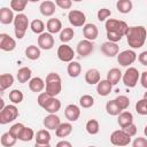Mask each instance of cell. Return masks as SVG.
I'll list each match as a JSON object with an SVG mask.
<instances>
[{"label":"cell","instance_id":"cell-11","mask_svg":"<svg viewBox=\"0 0 147 147\" xmlns=\"http://www.w3.org/2000/svg\"><path fill=\"white\" fill-rule=\"evenodd\" d=\"M94 51V45L92 41L90 40H80L78 44H77V47H76V52L78 55H80L82 57H85V56H88L92 52Z\"/></svg>","mask_w":147,"mask_h":147},{"label":"cell","instance_id":"cell-6","mask_svg":"<svg viewBox=\"0 0 147 147\" xmlns=\"http://www.w3.org/2000/svg\"><path fill=\"white\" fill-rule=\"evenodd\" d=\"M139 76H140V74H139V71H138L137 68L129 67L126 69V71L124 72L122 79H123V83H124V85L126 87L132 88V87H134L137 85V83L139 80Z\"/></svg>","mask_w":147,"mask_h":147},{"label":"cell","instance_id":"cell-5","mask_svg":"<svg viewBox=\"0 0 147 147\" xmlns=\"http://www.w3.org/2000/svg\"><path fill=\"white\" fill-rule=\"evenodd\" d=\"M18 117V109L15 105H7L5 108L0 111V124L5 125L13 121H15Z\"/></svg>","mask_w":147,"mask_h":147},{"label":"cell","instance_id":"cell-19","mask_svg":"<svg viewBox=\"0 0 147 147\" xmlns=\"http://www.w3.org/2000/svg\"><path fill=\"white\" fill-rule=\"evenodd\" d=\"M55 8H56L55 3L53 1H49V0L42 1L40 3V6H39V10H40L41 15H44V16H52V15H54V13L56 10Z\"/></svg>","mask_w":147,"mask_h":147},{"label":"cell","instance_id":"cell-1","mask_svg":"<svg viewBox=\"0 0 147 147\" xmlns=\"http://www.w3.org/2000/svg\"><path fill=\"white\" fill-rule=\"evenodd\" d=\"M105 28H106L108 41L117 44L126 34L129 25L124 21H119V20H115V18H108L106 21Z\"/></svg>","mask_w":147,"mask_h":147},{"label":"cell","instance_id":"cell-8","mask_svg":"<svg viewBox=\"0 0 147 147\" xmlns=\"http://www.w3.org/2000/svg\"><path fill=\"white\" fill-rule=\"evenodd\" d=\"M136 59H137V54L132 49H126V51H123L119 54H117V62L122 67L131 65L136 61Z\"/></svg>","mask_w":147,"mask_h":147},{"label":"cell","instance_id":"cell-23","mask_svg":"<svg viewBox=\"0 0 147 147\" xmlns=\"http://www.w3.org/2000/svg\"><path fill=\"white\" fill-rule=\"evenodd\" d=\"M14 13L8 7H2L0 9V23L2 24H10L14 22Z\"/></svg>","mask_w":147,"mask_h":147},{"label":"cell","instance_id":"cell-16","mask_svg":"<svg viewBox=\"0 0 147 147\" xmlns=\"http://www.w3.org/2000/svg\"><path fill=\"white\" fill-rule=\"evenodd\" d=\"M64 115H65L67 119H69L70 122H76L80 116V109L78 106H76L74 103L68 105L64 109Z\"/></svg>","mask_w":147,"mask_h":147},{"label":"cell","instance_id":"cell-10","mask_svg":"<svg viewBox=\"0 0 147 147\" xmlns=\"http://www.w3.org/2000/svg\"><path fill=\"white\" fill-rule=\"evenodd\" d=\"M75 56V51L67 44H62L57 48V57L62 62H71Z\"/></svg>","mask_w":147,"mask_h":147},{"label":"cell","instance_id":"cell-36","mask_svg":"<svg viewBox=\"0 0 147 147\" xmlns=\"http://www.w3.org/2000/svg\"><path fill=\"white\" fill-rule=\"evenodd\" d=\"M28 5L26 0H11L10 1V9L17 11L18 14H22V11L25 9Z\"/></svg>","mask_w":147,"mask_h":147},{"label":"cell","instance_id":"cell-24","mask_svg":"<svg viewBox=\"0 0 147 147\" xmlns=\"http://www.w3.org/2000/svg\"><path fill=\"white\" fill-rule=\"evenodd\" d=\"M118 125L122 129H125L126 126H129L130 124L133 123V115L130 111H122L118 115V119H117Z\"/></svg>","mask_w":147,"mask_h":147},{"label":"cell","instance_id":"cell-35","mask_svg":"<svg viewBox=\"0 0 147 147\" xmlns=\"http://www.w3.org/2000/svg\"><path fill=\"white\" fill-rule=\"evenodd\" d=\"M106 110H107V113H108L109 115H111V116H118V115L122 113V110L119 109V107L117 106V103H116L115 100H109V101L106 103Z\"/></svg>","mask_w":147,"mask_h":147},{"label":"cell","instance_id":"cell-22","mask_svg":"<svg viewBox=\"0 0 147 147\" xmlns=\"http://www.w3.org/2000/svg\"><path fill=\"white\" fill-rule=\"evenodd\" d=\"M111 90H113V85H111L108 80H106V79L100 80V82L96 84V92H98V94L101 95V96H107V95H109L110 92H111Z\"/></svg>","mask_w":147,"mask_h":147},{"label":"cell","instance_id":"cell-9","mask_svg":"<svg viewBox=\"0 0 147 147\" xmlns=\"http://www.w3.org/2000/svg\"><path fill=\"white\" fill-rule=\"evenodd\" d=\"M68 18H69V22L72 26L75 28H79V26H84L85 25V22H86V16L83 11L80 10H70L69 14H68Z\"/></svg>","mask_w":147,"mask_h":147},{"label":"cell","instance_id":"cell-54","mask_svg":"<svg viewBox=\"0 0 147 147\" xmlns=\"http://www.w3.org/2000/svg\"><path fill=\"white\" fill-rule=\"evenodd\" d=\"M34 147H51L49 144H34Z\"/></svg>","mask_w":147,"mask_h":147},{"label":"cell","instance_id":"cell-46","mask_svg":"<svg viewBox=\"0 0 147 147\" xmlns=\"http://www.w3.org/2000/svg\"><path fill=\"white\" fill-rule=\"evenodd\" d=\"M110 15H111L110 9H108V8H101V9H99V11H98V20H99L100 22H103V21H106Z\"/></svg>","mask_w":147,"mask_h":147},{"label":"cell","instance_id":"cell-55","mask_svg":"<svg viewBox=\"0 0 147 147\" xmlns=\"http://www.w3.org/2000/svg\"><path fill=\"white\" fill-rule=\"evenodd\" d=\"M5 106H6V105H5V101H3V99H2V98H0V111H1V110L5 108Z\"/></svg>","mask_w":147,"mask_h":147},{"label":"cell","instance_id":"cell-53","mask_svg":"<svg viewBox=\"0 0 147 147\" xmlns=\"http://www.w3.org/2000/svg\"><path fill=\"white\" fill-rule=\"evenodd\" d=\"M55 147H72V145H71V142L68 141V140H61V141H59V142L56 144Z\"/></svg>","mask_w":147,"mask_h":147},{"label":"cell","instance_id":"cell-25","mask_svg":"<svg viewBox=\"0 0 147 147\" xmlns=\"http://www.w3.org/2000/svg\"><path fill=\"white\" fill-rule=\"evenodd\" d=\"M44 109H45L47 113H49V114H55V113H57V111L61 109V101H60L59 99L52 96V98L47 101V103L44 106Z\"/></svg>","mask_w":147,"mask_h":147},{"label":"cell","instance_id":"cell-34","mask_svg":"<svg viewBox=\"0 0 147 147\" xmlns=\"http://www.w3.org/2000/svg\"><path fill=\"white\" fill-rule=\"evenodd\" d=\"M74 36H75V31L72 28H64L60 32V40L63 44H67L74 38Z\"/></svg>","mask_w":147,"mask_h":147},{"label":"cell","instance_id":"cell-45","mask_svg":"<svg viewBox=\"0 0 147 147\" xmlns=\"http://www.w3.org/2000/svg\"><path fill=\"white\" fill-rule=\"evenodd\" d=\"M23 129H24V125H23L22 123H16V124H14V125L9 129V131H8V132H9V133H10V134H11V136L17 140Z\"/></svg>","mask_w":147,"mask_h":147},{"label":"cell","instance_id":"cell-21","mask_svg":"<svg viewBox=\"0 0 147 147\" xmlns=\"http://www.w3.org/2000/svg\"><path fill=\"white\" fill-rule=\"evenodd\" d=\"M46 29L48 33L55 34L62 30V22L59 18H49L46 23Z\"/></svg>","mask_w":147,"mask_h":147},{"label":"cell","instance_id":"cell-13","mask_svg":"<svg viewBox=\"0 0 147 147\" xmlns=\"http://www.w3.org/2000/svg\"><path fill=\"white\" fill-rule=\"evenodd\" d=\"M16 47V41L7 33H0V49L5 52H11Z\"/></svg>","mask_w":147,"mask_h":147},{"label":"cell","instance_id":"cell-30","mask_svg":"<svg viewBox=\"0 0 147 147\" xmlns=\"http://www.w3.org/2000/svg\"><path fill=\"white\" fill-rule=\"evenodd\" d=\"M67 71H68V75L72 78H76L80 75L82 72V65L79 64V62L77 61H71L69 62L68 64V68H67Z\"/></svg>","mask_w":147,"mask_h":147},{"label":"cell","instance_id":"cell-4","mask_svg":"<svg viewBox=\"0 0 147 147\" xmlns=\"http://www.w3.org/2000/svg\"><path fill=\"white\" fill-rule=\"evenodd\" d=\"M29 18L25 14H17L14 17V32L17 39H22L28 30Z\"/></svg>","mask_w":147,"mask_h":147},{"label":"cell","instance_id":"cell-42","mask_svg":"<svg viewBox=\"0 0 147 147\" xmlns=\"http://www.w3.org/2000/svg\"><path fill=\"white\" fill-rule=\"evenodd\" d=\"M79 105H80V107H83V108H91V107L94 105V99H93L92 95L84 94V95L80 96V99H79Z\"/></svg>","mask_w":147,"mask_h":147},{"label":"cell","instance_id":"cell-50","mask_svg":"<svg viewBox=\"0 0 147 147\" xmlns=\"http://www.w3.org/2000/svg\"><path fill=\"white\" fill-rule=\"evenodd\" d=\"M123 131H124L129 137H133V136H136V134H137L138 129H137V126L132 123V124H130L129 126H126L125 129H123Z\"/></svg>","mask_w":147,"mask_h":147},{"label":"cell","instance_id":"cell-47","mask_svg":"<svg viewBox=\"0 0 147 147\" xmlns=\"http://www.w3.org/2000/svg\"><path fill=\"white\" fill-rule=\"evenodd\" d=\"M52 96H49L46 92H41L39 95H38V99H37V102H38V105L41 107V108H44V106L47 103V101L51 99Z\"/></svg>","mask_w":147,"mask_h":147},{"label":"cell","instance_id":"cell-15","mask_svg":"<svg viewBox=\"0 0 147 147\" xmlns=\"http://www.w3.org/2000/svg\"><path fill=\"white\" fill-rule=\"evenodd\" d=\"M101 52L109 57L116 56L119 52V46L115 42H110V41H106L101 45Z\"/></svg>","mask_w":147,"mask_h":147},{"label":"cell","instance_id":"cell-27","mask_svg":"<svg viewBox=\"0 0 147 147\" xmlns=\"http://www.w3.org/2000/svg\"><path fill=\"white\" fill-rule=\"evenodd\" d=\"M121 78H122V72H121V70L117 69V68H113V69H110V70L107 72V79H106V80H108V82L114 86V85L118 84V82L121 80Z\"/></svg>","mask_w":147,"mask_h":147},{"label":"cell","instance_id":"cell-14","mask_svg":"<svg viewBox=\"0 0 147 147\" xmlns=\"http://www.w3.org/2000/svg\"><path fill=\"white\" fill-rule=\"evenodd\" d=\"M83 34L85 37L86 40H90V41H93L98 38V34H99V30H98V26L93 23H87L84 25L83 28Z\"/></svg>","mask_w":147,"mask_h":147},{"label":"cell","instance_id":"cell-48","mask_svg":"<svg viewBox=\"0 0 147 147\" xmlns=\"http://www.w3.org/2000/svg\"><path fill=\"white\" fill-rule=\"evenodd\" d=\"M54 3H55V6L60 7L61 9H69L72 6V1L71 0H56Z\"/></svg>","mask_w":147,"mask_h":147},{"label":"cell","instance_id":"cell-44","mask_svg":"<svg viewBox=\"0 0 147 147\" xmlns=\"http://www.w3.org/2000/svg\"><path fill=\"white\" fill-rule=\"evenodd\" d=\"M136 110L140 115H147V98H142L136 103Z\"/></svg>","mask_w":147,"mask_h":147},{"label":"cell","instance_id":"cell-28","mask_svg":"<svg viewBox=\"0 0 147 147\" xmlns=\"http://www.w3.org/2000/svg\"><path fill=\"white\" fill-rule=\"evenodd\" d=\"M72 132V125L70 123H61L55 130V134L59 138H65Z\"/></svg>","mask_w":147,"mask_h":147},{"label":"cell","instance_id":"cell-32","mask_svg":"<svg viewBox=\"0 0 147 147\" xmlns=\"http://www.w3.org/2000/svg\"><path fill=\"white\" fill-rule=\"evenodd\" d=\"M116 7H117V10L122 14H127L132 10V7H133V3L131 0H118L116 2Z\"/></svg>","mask_w":147,"mask_h":147},{"label":"cell","instance_id":"cell-29","mask_svg":"<svg viewBox=\"0 0 147 147\" xmlns=\"http://www.w3.org/2000/svg\"><path fill=\"white\" fill-rule=\"evenodd\" d=\"M14 84V77L10 74H2L0 75V92L6 91Z\"/></svg>","mask_w":147,"mask_h":147},{"label":"cell","instance_id":"cell-2","mask_svg":"<svg viewBox=\"0 0 147 147\" xmlns=\"http://www.w3.org/2000/svg\"><path fill=\"white\" fill-rule=\"evenodd\" d=\"M125 36L127 39V44L131 48H140L146 41V29L142 25L129 26Z\"/></svg>","mask_w":147,"mask_h":147},{"label":"cell","instance_id":"cell-33","mask_svg":"<svg viewBox=\"0 0 147 147\" xmlns=\"http://www.w3.org/2000/svg\"><path fill=\"white\" fill-rule=\"evenodd\" d=\"M36 144H49L51 141V134L48 132V130H39L36 136Z\"/></svg>","mask_w":147,"mask_h":147},{"label":"cell","instance_id":"cell-18","mask_svg":"<svg viewBox=\"0 0 147 147\" xmlns=\"http://www.w3.org/2000/svg\"><path fill=\"white\" fill-rule=\"evenodd\" d=\"M101 80V75L98 69L92 68L85 72V82L90 85H95Z\"/></svg>","mask_w":147,"mask_h":147},{"label":"cell","instance_id":"cell-56","mask_svg":"<svg viewBox=\"0 0 147 147\" xmlns=\"http://www.w3.org/2000/svg\"><path fill=\"white\" fill-rule=\"evenodd\" d=\"M88 147H95V146H88Z\"/></svg>","mask_w":147,"mask_h":147},{"label":"cell","instance_id":"cell-41","mask_svg":"<svg viewBox=\"0 0 147 147\" xmlns=\"http://www.w3.org/2000/svg\"><path fill=\"white\" fill-rule=\"evenodd\" d=\"M23 93L20 90H13L11 92H9V100L13 102V105H18L23 101Z\"/></svg>","mask_w":147,"mask_h":147},{"label":"cell","instance_id":"cell-52","mask_svg":"<svg viewBox=\"0 0 147 147\" xmlns=\"http://www.w3.org/2000/svg\"><path fill=\"white\" fill-rule=\"evenodd\" d=\"M139 79H140V83H141L142 87L147 88V71L141 72V76H139Z\"/></svg>","mask_w":147,"mask_h":147},{"label":"cell","instance_id":"cell-3","mask_svg":"<svg viewBox=\"0 0 147 147\" xmlns=\"http://www.w3.org/2000/svg\"><path fill=\"white\" fill-rule=\"evenodd\" d=\"M45 88H46V93L49 96H53V98H55L57 94L61 93V90H62V80H61V77L59 76V74H56V72H49L46 76Z\"/></svg>","mask_w":147,"mask_h":147},{"label":"cell","instance_id":"cell-12","mask_svg":"<svg viewBox=\"0 0 147 147\" xmlns=\"http://www.w3.org/2000/svg\"><path fill=\"white\" fill-rule=\"evenodd\" d=\"M38 46L41 49L48 51L51 48H53L54 46V37L53 34L48 33V32H42L41 34H39L38 37Z\"/></svg>","mask_w":147,"mask_h":147},{"label":"cell","instance_id":"cell-31","mask_svg":"<svg viewBox=\"0 0 147 147\" xmlns=\"http://www.w3.org/2000/svg\"><path fill=\"white\" fill-rule=\"evenodd\" d=\"M25 56L29 60H38L40 57V48L36 45H30L25 48Z\"/></svg>","mask_w":147,"mask_h":147},{"label":"cell","instance_id":"cell-26","mask_svg":"<svg viewBox=\"0 0 147 147\" xmlns=\"http://www.w3.org/2000/svg\"><path fill=\"white\" fill-rule=\"evenodd\" d=\"M31 76H32V71L30 68L28 67H22L18 69L17 74H16V78L18 80V83L23 84V83H26L31 79Z\"/></svg>","mask_w":147,"mask_h":147},{"label":"cell","instance_id":"cell-38","mask_svg":"<svg viewBox=\"0 0 147 147\" xmlns=\"http://www.w3.org/2000/svg\"><path fill=\"white\" fill-rule=\"evenodd\" d=\"M0 142L3 147H13L16 142V139L9 132H5L0 138Z\"/></svg>","mask_w":147,"mask_h":147},{"label":"cell","instance_id":"cell-51","mask_svg":"<svg viewBox=\"0 0 147 147\" xmlns=\"http://www.w3.org/2000/svg\"><path fill=\"white\" fill-rule=\"evenodd\" d=\"M138 61L142 64V65H147V51H144V52H141L140 54H139V56H138Z\"/></svg>","mask_w":147,"mask_h":147},{"label":"cell","instance_id":"cell-37","mask_svg":"<svg viewBox=\"0 0 147 147\" xmlns=\"http://www.w3.org/2000/svg\"><path fill=\"white\" fill-rule=\"evenodd\" d=\"M87 133L94 136L96 133H99L100 131V125H99V122L96 119H90L87 123H86V126H85Z\"/></svg>","mask_w":147,"mask_h":147},{"label":"cell","instance_id":"cell-43","mask_svg":"<svg viewBox=\"0 0 147 147\" xmlns=\"http://www.w3.org/2000/svg\"><path fill=\"white\" fill-rule=\"evenodd\" d=\"M115 101H116V103H117V106L119 107L121 110H125L130 106V99L126 95H118L115 99Z\"/></svg>","mask_w":147,"mask_h":147},{"label":"cell","instance_id":"cell-49","mask_svg":"<svg viewBox=\"0 0 147 147\" xmlns=\"http://www.w3.org/2000/svg\"><path fill=\"white\" fill-rule=\"evenodd\" d=\"M132 147H147V139L144 137H138L133 140Z\"/></svg>","mask_w":147,"mask_h":147},{"label":"cell","instance_id":"cell-20","mask_svg":"<svg viewBox=\"0 0 147 147\" xmlns=\"http://www.w3.org/2000/svg\"><path fill=\"white\" fill-rule=\"evenodd\" d=\"M29 88L34 93H40L45 88V80L40 77H33L29 80Z\"/></svg>","mask_w":147,"mask_h":147},{"label":"cell","instance_id":"cell-39","mask_svg":"<svg viewBox=\"0 0 147 147\" xmlns=\"http://www.w3.org/2000/svg\"><path fill=\"white\" fill-rule=\"evenodd\" d=\"M30 28H31L32 32H34L37 34H41L44 32V30H45V24H44V22L41 20L36 18L30 23Z\"/></svg>","mask_w":147,"mask_h":147},{"label":"cell","instance_id":"cell-17","mask_svg":"<svg viewBox=\"0 0 147 147\" xmlns=\"http://www.w3.org/2000/svg\"><path fill=\"white\" fill-rule=\"evenodd\" d=\"M44 126L47 130H56L57 126L61 124V119L55 114H49L44 118Z\"/></svg>","mask_w":147,"mask_h":147},{"label":"cell","instance_id":"cell-7","mask_svg":"<svg viewBox=\"0 0 147 147\" xmlns=\"http://www.w3.org/2000/svg\"><path fill=\"white\" fill-rule=\"evenodd\" d=\"M110 142L114 146H127L131 142V137H129L123 130H116L110 134Z\"/></svg>","mask_w":147,"mask_h":147},{"label":"cell","instance_id":"cell-40","mask_svg":"<svg viewBox=\"0 0 147 147\" xmlns=\"http://www.w3.org/2000/svg\"><path fill=\"white\" fill-rule=\"evenodd\" d=\"M33 138H34V132H33V130H32L31 127L24 126V129L22 130V132H21V134H20V137H18V140L26 142V141L32 140Z\"/></svg>","mask_w":147,"mask_h":147}]
</instances>
